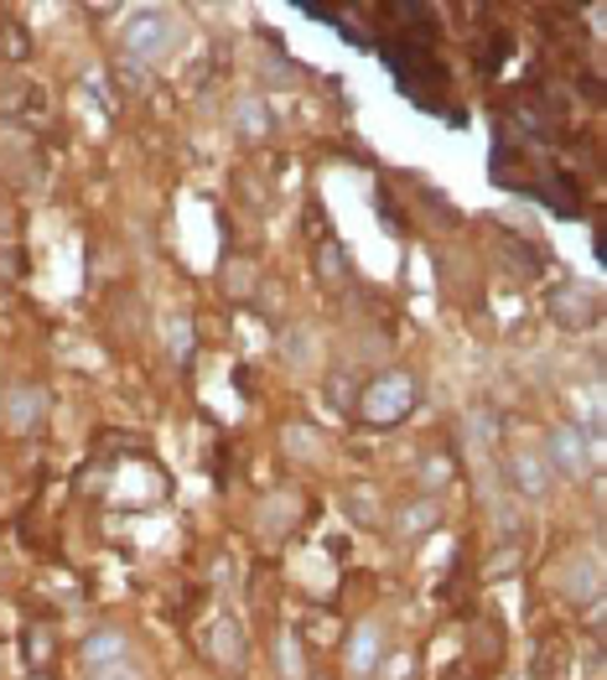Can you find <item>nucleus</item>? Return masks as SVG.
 <instances>
[{
    "mask_svg": "<svg viewBox=\"0 0 607 680\" xmlns=\"http://www.w3.org/2000/svg\"><path fill=\"white\" fill-rule=\"evenodd\" d=\"M410 406H416V379L405 375V369H385L379 379H369L364 385V395H358V416L369 426H395L410 416Z\"/></svg>",
    "mask_w": 607,
    "mask_h": 680,
    "instance_id": "1",
    "label": "nucleus"
},
{
    "mask_svg": "<svg viewBox=\"0 0 607 680\" xmlns=\"http://www.w3.org/2000/svg\"><path fill=\"white\" fill-rule=\"evenodd\" d=\"M119 42L130 52V63H161L177 42V17L171 11H135L125 27H119Z\"/></svg>",
    "mask_w": 607,
    "mask_h": 680,
    "instance_id": "2",
    "label": "nucleus"
},
{
    "mask_svg": "<svg viewBox=\"0 0 607 680\" xmlns=\"http://www.w3.org/2000/svg\"><path fill=\"white\" fill-rule=\"evenodd\" d=\"M545 468H551V478H582V473H592L587 437H582L576 426H556V431H545Z\"/></svg>",
    "mask_w": 607,
    "mask_h": 680,
    "instance_id": "3",
    "label": "nucleus"
},
{
    "mask_svg": "<svg viewBox=\"0 0 607 680\" xmlns=\"http://www.w3.org/2000/svg\"><path fill=\"white\" fill-rule=\"evenodd\" d=\"M0 416H6V431L27 437V431H36V426L48 421V390L32 385V379H17L6 390V400H0Z\"/></svg>",
    "mask_w": 607,
    "mask_h": 680,
    "instance_id": "4",
    "label": "nucleus"
},
{
    "mask_svg": "<svg viewBox=\"0 0 607 680\" xmlns=\"http://www.w3.org/2000/svg\"><path fill=\"white\" fill-rule=\"evenodd\" d=\"M379 655H385V629H379L374 618H364L354 629V639H348V676L369 680L374 670H379Z\"/></svg>",
    "mask_w": 607,
    "mask_h": 680,
    "instance_id": "5",
    "label": "nucleus"
},
{
    "mask_svg": "<svg viewBox=\"0 0 607 680\" xmlns=\"http://www.w3.org/2000/svg\"><path fill=\"white\" fill-rule=\"evenodd\" d=\"M509 473H514V489L530 493V499H545L551 493V468H545V452L540 447H514V458H509Z\"/></svg>",
    "mask_w": 607,
    "mask_h": 680,
    "instance_id": "6",
    "label": "nucleus"
},
{
    "mask_svg": "<svg viewBox=\"0 0 607 680\" xmlns=\"http://www.w3.org/2000/svg\"><path fill=\"white\" fill-rule=\"evenodd\" d=\"M79 655H84L88 670H109V665H119L125 655H130V639H125L119 629H94L84 639V649H79Z\"/></svg>",
    "mask_w": 607,
    "mask_h": 680,
    "instance_id": "7",
    "label": "nucleus"
},
{
    "mask_svg": "<svg viewBox=\"0 0 607 680\" xmlns=\"http://www.w3.org/2000/svg\"><path fill=\"white\" fill-rule=\"evenodd\" d=\"M437 520H441V504L426 493V499H416V504H405L395 530H400V541H416V535H426V530H437Z\"/></svg>",
    "mask_w": 607,
    "mask_h": 680,
    "instance_id": "8",
    "label": "nucleus"
},
{
    "mask_svg": "<svg viewBox=\"0 0 607 680\" xmlns=\"http://www.w3.org/2000/svg\"><path fill=\"white\" fill-rule=\"evenodd\" d=\"M213 655H219L223 665L244 660V629H239L234 618H219V624H213Z\"/></svg>",
    "mask_w": 607,
    "mask_h": 680,
    "instance_id": "9",
    "label": "nucleus"
},
{
    "mask_svg": "<svg viewBox=\"0 0 607 680\" xmlns=\"http://www.w3.org/2000/svg\"><path fill=\"white\" fill-rule=\"evenodd\" d=\"M234 125L244 130V140H265L270 119H265V104L254 100V94H244V100L234 104Z\"/></svg>",
    "mask_w": 607,
    "mask_h": 680,
    "instance_id": "10",
    "label": "nucleus"
},
{
    "mask_svg": "<svg viewBox=\"0 0 607 680\" xmlns=\"http://www.w3.org/2000/svg\"><path fill=\"white\" fill-rule=\"evenodd\" d=\"M312 343H317V333L306 323H296L286 338H281V358H286L291 369H306V364H312Z\"/></svg>",
    "mask_w": 607,
    "mask_h": 680,
    "instance_id": "11",
    "label": "nucleus"
},
{
    "mask_svg": "<svg viewBox=\"0 0 607 680\" xmlns=\"http://www.w3.org/2000/svg\"><path fill=\"white\" fill-rule=\"evenodd\" d=\"M592 317V296L587 291H556V323H572V327H582Z\"/></svg>",
    "mask_w": 607,
    "mask_h": 680,
    "instance_id": "12",
    "label": "nucleus"
},
{
    "mask_svg": "<svg viewBox=\"0 0 607 680\" xmlns=\"http://www.w3.org/2000/svg\"><path fill=\"white\" fill-rule=\"evenodd\" d=\"M275 670H281L286 680H302L306 676L302 649H296V634H281V639H275Z\"/></svg>",
    "mask_w": 607,
    "mask_h": 680,
    "instance_id": "13",
    "label": "nucleus"
},
{
    "mask_svg": "<svg viewBox=\"0 0 607 680\" xmlns=\"http://www.w3.org/2000/svg\"><path fill=\"white\" fill-rule=\"evenodd\" d=\"M566 587H572V597H597V566L572 562L566 566Z\"/></svg>",
    "mask_w": 607,
    "mask_h": 680,
    "instance_id": "14",
    "label": "nucleus"
},
{
    "mask_svg": "<svg viewBox=\"0 0 607 680\" xmlns=\"http://www.w3.org/2000/svg\"><path fill=\"white\" fill-rule=\"evenodd\" d=\"M167 348H171V358H187L192 354V323H167Z\"/></svg>",
    "mask_w": 607,
    "mask_h": 680,
    "instance_id": "15",
    "label": "nucleus"
},
{
    "mask_svg": "<svg viewBox=\"0 0 607 680\" xmlns=\"http://www.w3.org/2000/svg\"><path fill=\"white\" fill-rule=\"evenodd\" d=\"M348 504H354L358 525H374V504H379V499H374V489H354V493H348Z\"/></svg>",
    "mask_w": 607,
    "mask_h": 680,
    "instance_id": "16",
    "label": "nucleus"
},
{
    "mask_svg": "<svg viewBox=\"0 0 607 680\" xmlns=\"http://www.w3.org/2000/svg\"><path fill=\"white\" fill-rule=\"evenodd\" d=\"M94 680H146V676H140V665L119 660V665H109V670H94Z\"/></svg>",
    "mask_w": 607,
    "mask_h": 680,
    "instance_id": "17",
    "label": "nucleus"
},
{
    "mask_svg": "<svg viewBox=\"0 0 607 680\" xmlns=\"http://www.w3.org/2000/svg\"><path fill=\"white\" fill-rule=\"evenodd\" d=\"M452 478V462H441V458H426V489H441Z\"/></svg>",
    "mask_w": 607,
    "mask_h": 680,
    "instance_id": "18",
    "label": "nucleus"
}]
</instances>
